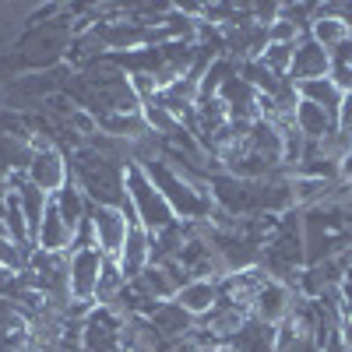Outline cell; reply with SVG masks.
Returning a JSON list of instances; mask_svg holds the SVG:
<instances>
[{
  "mask_svg": "<svg viewBox=\"0 0 352 352\" xmlns=\"http://www.w3.org/2000/svg\"><path fill=\"white\" fill-rule=\"evenodd\" d=\"M307 268L320 261H335L352 247V187L342 184L328 201L303 212Z\"/></svg>",
  "mask_w": 352,
  "mask_h": 352,
  "instance_id": "obj_1",
  "label": "cell"
},
{
  "mask_svg": "<svg viewBox=\"0 0 352 352\" xmlns=\"http://www.w3.org/2000/svg\"><path fill=\"white\" fill-rule=\"evenodd\" d=\"M67 162H71V180L88 197V204H99V208H124L127 204V166L124 162H113L92 152L88 144L71 152Z\"/></svg>",
  "mask_w": 352,
  "mask_h": 352,
  "instance_id": "obj_2",
  "label": "cell"
},
{
  "mask_svg": "<svg viewBox=\"0 0 352 352\" xmlns=\"http://www.w3.org/2000/svg\"><path fill=\"white\" fill-rule=\"evenodd\" d=\"M261 268L268 272L272 278L285 282V285H296L303 268H307V243H303V212L292 208L282 215V226L272 236V243L264 247L261 257Z\"/></svg>",
  "mask_w": 352,
  "mask_h": 352,
  "instance_id": "obj_3",
  "label": "cell"
},
{
  "mask_svg": "<svg viewBox=\"0 0 352 352\" xmlns=\"http://www.w3.org/2000/svg\"><path fill=\"white\" fill-rule=\"evenodd\" d=\"M127 201L134 208V222L144 226L148 232H162V229L180 222L173 215L169 201L162 197V190L148 180V173H144L141 166H127Z\"/></svg>",
  "mask_w": 352,
  "mask_h": 352,
  "instance_id": "obj_4",
  "label": "cell"
},
{
  "mask_svg": "<svg viewBox=\"0 0 352 352\" xmlns=\"http://www.w3.org/2000/svg\"><path fill=\"white\" fill-rule=\"evenodd\" d=\"M124 338V314L96 303L81 320V349L85 352H120Z\"/></svg>",
  "mask_w": 352,
  "mask_h": 352,
  "instance_id": "obj_5",
  "label": "cell"
},
{
  "mask_svg": "<svg viewBox=\"0 0 352 352\" xmlns=\"http://www.w3.org/2000/svg\"><path fill=\"white\" fill-rule=\"evenodd\" d=\"M102 254L96 247L71 250L67 254V289L74 303L96 307V292H99V272H102Z\"/></svg>",
  "mask_w": 352,
  "mask_h": 352,
  "instance_id": "obj_6",
  "label": "cell"
},
{
  "mask_svg": "<svg viewBox=\"0 0 352 352\" xmlns=\"http://www.w3.org/2000/svg\"><path fill=\"white\" fill-rule=\"evenodd\" d=\"M25 180L39 187L46 197H56L67 184H71V162L64 155V148H43V152H32L25 166Z\"/></svg>",
  "mask_w": 352,
  "mask_h": 352,
  "instance_id": "obj_7",
  "label": "cell"
},
{
  "mask_svg": "<svg viewBox=\"0 0 352 352\" xmlns=\"http://www.w3.org/2000/svg\"><path fill=\"white\" fill-rule=\"evenodd\" d=\"M88 219H92V229H96V250L109 261L120 257L124 243H127V232H131V215L124 208H99L92 204L88 208Z\"/></svg>",
  "mask_w": 352,
  "mask_h": 352,
  "instance_id": "obj_8",
  "label": "cell"
},
{
  "mask_svg": "<svg viewBox=\"0 0 352 352\" xmlns=\"http://www.w3.org/2000/svg\"><path fill=\"white\" fill-rule=\"evenodd\" d=\"M296 285H285V282H278V278H268L261 285V292L254 296V307H250V317H257V320H264V324H282V320L289 317V310H292V300H296Z\"/></svg>",
  "mask_w": 352,
  "mask_h": 352,
  "instance_id": "obj_9",
  "label": "cell"
},
{
  "mask_svg": "<svg viewBox=\"0 0 352 352\" xmlns=\"http://www.w3.org/2000/svg\"><path fill=\"white\" fill-rule=\"evenodd\" d=\"M219 99L229 109V120H243V124H257L261 120V92L240 74V67H236V74L222 85Z\"/></svg>",
  "mask_w": 352,
  "mask_h": 352,
  "instance_id": "obj_10",
  "label": "cell"
},
{
  "mask_svg": "<svg viewBox=\"0 0 352 352\" xmlns=\"http://www.w3.org/2000/svg\"><path fill=\"white\" fill-rule=\"evenodd\" d=\"M331 74V56L328 50L314 43L310 36L296 39V50H292V67H289V81L292 85H303V81H317V78H328Z\"/></svg>",
  "mask_w": 352,
  "mask_h": 352,
  "instance_id": "obj_11",
  "label": "cell"
},
{
  "mask_svg": "<svg viewBox=\"0 0 352 352\" xmlns=\"http://www.w3.org/2000/svg\"><path fill=\"white\" fill-rule=\"evenodd\" d=\"M250 320V310L247 307H236V303H226V300H219L215 307H212V314H204L201 320H197V328L208 335L215 345H229L232 338L240 335V328Z\"/></svg>",
  "mask_w": 352,
  "mask_h": 352,
  "instance_id": "obj_12",
  "label": "cell"
},
{
  "mask_svg": "<svg viewBox=\"0 0 352 352\" xmlns=\"http://www.w3.org/2000/svg\"><path fill=\"white\" fill-rule=\"evenodd\" d=\"M116 264H120V272H124V278H127V282L141 278V275H144V268L152 264V232L144 229V226H131L127 243H124L120 257H116Z\"/></svg>",
  "mask_w": 352,
  "mask_h": 352,
  "instance_id": "obj_13",
  "label": "cell"
},
{
  "mask_svg": "<svg viewBox=\"0 0 352 352\" xmlns=\"http://www.w3.org/2000/svg\"><path fill=\"white\" fill-rule=\"evenodd\" d=\"M272 275L264 268H247V272H232L219 282V300L226 303H236V307H254V296L261 292V285L268 282Z\"/></svg>",
  "mask_w": 352,
  "mask_h": 352,
  "instance_id": "obj_14",
  "label": "cell"
},
{
  "mask_svg": "<svg viewBox=\"0 0 352 352\" xmlns=\"http://www.w3.org/2000/svg\"><path fill=\"white\" fill-rule=\"evenodd\" d=\"M314 43H320L328 53L335 50V46H342L345 39H352V32H349V25L335 14V4H317L314 8V21H310V32H307Z\"/></svg>",
  "mask_w": 352,
  "mask_h": 352,
  "instance_id": "obj_15",
  "label": "cell"
},
{
  "mask_svg": "<svg viewBox=\"0 0 352 352\" xmlns=\"http://www.w3.org/2000/svg\"><path fill=\"white\" fill-rule=\"evenodd\" d=\"M120 352H166V338L155 331L148 317H124Z\"/></svg>",
  "mask_w": 352,
  "mask_h": 352,
  "instance_id": "obj_16",
  "label": "cell"
},
{
  "mask_svg": "<svg viewBox=\"0 0 352 352\" xmlns=\"http://www.w3.org/2000/svg\"><path fill=\"white\" fill-rule=\"evenodd\" d=\"M148 320L155 324V331L166 338V345H169V342H180V338H187L190 331H197V320H194V317H190L180 303H173V300H169V303H162V307H159V310H155Z\"/></svg>",
  "mask_w": 352,
  "mask_h": 352,
  "instance_id": "obj_17",
  "label": "cell"
},
{
  "mask_svg": "<svg viewBox=\"0 0 352 352\" xmlns=\"http://www.w3.org/2000/svg\"><path fill=\"white\" fill-rule=\"evenodd\" d=\"M194 320H201L204 314H212V307L219 303V282H208V278H190L180 292H176V300Z\"/></svg>",
  "mask_w": 352,
  "mask_h": 352,
  "instance_id": "obj_18",
  "label": "cell"
},
{
  "mask_svg": "<svg viewBox=\"0 0 352 352\" xmlns=\"http://www.w3.org/2000/svg\"><path fill=\"white\" fill-rule=\"evenodd\" d=\"M275 345H278V328L264 324L257 317H250L240 328V335L229 342V349H236V352H275Z\"/></svg>",
  "mask_w": 352,
  "mask_h": 352,
  "instance_id": "obj_19",
  "label": "cell"
},
{
  "mask_svg": "<svg viewBox=\"0 0 352 352\" xmlns=\"http://www.w3.org/2000/svg\"><path fill=\"white\" fill-rule=\"evenodd\" d=\"M345 180H320V176H292V204L300 212L314 208V204L328 201Z\"/></svg>",
  "mask_w": 352,
  "mask_h": 352,
  "instance_id": "obj_20",
  "label": "cell"
},
{
  "mask_svg": "<svg viewBox=\"0 0 352 352\" xmlns=\"http://www.w3.org/2000/svg\"><path fill=\"white\" fill-rule=\"evenodd\" d=\"M296 127H300V134L307 141H324L328 134H335V116H328L320 106L300 99V106H296Z\"/></svg>",
  "mask_w": 352,
  "mask_h": 352,
  "instance_id": "obj_21",
  "label": "cell"
},
{
  "mask_svg": "<svg viewBox=\"0 0 352 352\" xmlns=\"http://www.w3.org/2000/svg\"><path fill=\"white\" fill-rule=\"evenodd\" d=\"M53 204H56V212H60V219L67 222V229L71 232H78L81 229V222L88 219V208H92V204H88V197L78 190V184L71 180L60 194L53 197Z\"/></svg>",
  "mask_w": 352,
  "mask_h": 352,
  "instance_id": "obj_22",
  "label": "cell"
},
{
  "mask_svg": "<svg viewBox=\"0 0 352 352\" xmlns=\"http://www.w3.org/2000/svg\"><path fill=\"white\" fill-rule=\"evenodd\" d=\"M300 88V99H307V102H314V106H320L328 116H338V106H342V88L331 81V78H317V81H303V85H296Z\"/></svg>",
  "mask_w": 352,
  "mask_h": 352,
  "instance_id": "obj_23",
  "label": "cell"
},
{
  "mask_svg": "<svg viewBox=\"0 0 352 352\" xmlns=\"http://www.w3.org/2000/svg\"><path fill=\"white\" fill-rule=\"evenodd\" d=\"M141 116H144V124H148V131H152L155 138H169V134H176V131L184 127V124L176 120V116L162 106V99H159V96H155V99H148V102L141 106Z\"/></svg>",
  "mask_w": 352,
  "mask_h": 352,
  "instance_id": "obj_24",
  "label": "cell"
},
{
  "mask_svg": "<svg viewBox=\"0 0 352 352\" xmlns=\"http://www.w3.org/2000/svg\"><path fill=\"white\" fill-rule=\"evenodd\" d=\"M275 352H320V345H317V338H314L310 331L296 328L292 320H282V324H278V345H275Z\"/></svg>",
  "mask_w": 352,
  "mask_h": 352,
  "instance_id": "obj_25",
  "label": "cell"
},
{
  "mask_svg": "<svg viewBox=\"0 0 352 352\" xmlns=\"http://www.w3.org/2000/svg\"><path fill=\"white\" fill-rule=\"evenodd\" d=\"M127 285V278H124V272H120V264L116 261H102V272H99V292H96V303H102V307H109L116 296H120V289Z\"/></svg>",
  "mask_w": 352,
  "mask_h": 352,
  "instance_id": "obj_26",
  "label": "cell"
},
{
  "mask_svg": "<svg viewBox=\"0 0 352 352\" xmlns=\"http://www.w3.org/2000/svg\"><path fill=\"white\" fill-rule=\"evenodd\" d=\"M292 50H296V43H268L264 46V53L257 56V60L268 67L272 74L278 78H289V67H292Z\"/></svg>",
  "mask_w": 352,
  "mask_h": 352,
  "instance_id": "obj_27",
  "label": "cell"
},
{
  "mask_svg": "<svg viewBox=\"0 0 352 352\" xmlns=\"http://www.w3.org/2000/svg\"><path fill=\"white\" fill-rule=\"evenodd\" d=\"M166 352H219V345L204 335L201 328L197 331H190L187 338H180V342H169L166 345Z\"/></svg>",
  "mask_w": 352,
  "mask_h": 352,
  "instance_id": "obj_28",
  "label": "cell"
},
{
  "mask_svg": "<svg viewBox=\"0 0 352 352\" xmlns=\"http://www.w3.org/2000/svg\"><path fill=\"white\" fill-rule=\"evenodd\" d=\"M67 127L81 138V141H88V138H92V134H99V120H96V116L92 113H88V109H74L71 116H67Z\"/></svg>",
  "mask_w": 352,
  "mask_h": 352,
  "instance_id": "obj_29",
  "label": "cell"
},
{
  "mask_svg": "<svg viewBox=\"0 0 352 352\" xmlns=\"http://www.w3.org/2000/svg\"><path fill=\"white\" fill-rule=\"evenodd\" d=\"M300 36H307V32H300L292 21H282V18H275L272 25H268V43H296Z\"/></svg>",
  "mask_w": 352,
  "mask_h": 352,
  "instance_id": "obj_30",
  "label": "cell"
},
{
  "mask_svg": "<svg viewBox=\"0 0 352 352\" xmlns=\"http://www.w3.org/2000/svg\"><path fill=\"white\" fill-rule=\"evenodd\" d=\"M328 56H331V74H352V39L335 46Z\"/></svg>",
  "mask_w": 352,
  "mask_h": 352,
  "instance_id": "obj_31",
  "label": "cell"
},
{
  "mask_svg": "<svg viewBox=\"0 0 352 352\" xmlns=\"http://www.w3.org/2000/svg\"><path fill=\"white\" fill-rule=\"evenodd\" d=\"M8 204H11V187L0 184V222H4V215H8Z\"/></svg>",
  "mask_w": 352,
  "mask_h": 352,
  "instance_id": "obj_32",
  "label": "cell"
},
{
  "mask_svg": "<svg viewBox=\"0 0 352 352\" xmlns=\"http://www.w3.org/2000/svg\"><path fill=\"white\" fill-rule=\"evenodd\" d=\"M342 338H345V349L352 352V317H345V324H342Z\"/></svg>",
  "mask_w": 352,
  "mask_h": 352,
  "instance_id": "obj_33",
  "label": "cell"
},
{
  "mask_svg": "<svg viewBox=\"0 0 352 352\" xmlns=\"http://www.w3.org/2000/svg\"><path fill=\"white\" fill-rule=\"evenodd\" d=\"M342 257H345V264H352V247H349V250H345Z\"/></svg>",
  "mask_w": 352,
  "mask_h": 352,
  "instance_id": "obj_34",
  "label": "cell"
},
{
  "mask_svg": "<svg viewBox=\"0 0 352 352\" xmlns=\"http://www.w3.org/2000/svg\"><path fill=\"white\" fill-rule=\"evenodd\" d=\"M219 352H236V349H229V345H219Z\"/></svg>",
  "mask_w": 352,
  "mask_h": 352,
  "instance_id": "obj_35",
  "label": "cell"
},
{
  "mask_svg": "<svg viewBox=\"0 0 352 352\" xmlns=\"http://www.w3.org/2000/svg\"><path fill=\"white\" fill-rule=\"evenodd\" d=\"M0 99H4V88H0Z\"/></svg>",
  "mask_w": 352,
  "mask_h": 352,
  "instance_id": "obj_36",
  "label": "cell"
},
{
  "mask_svg": "<svg viewBox=\"0 0 352 352\" xmlns=\"http://www.w3.org/2000/svg\"><path fill=\"white\" fill-rule=\"evenodd\" d=\"M349 187H352V184H349Z\"/></svg>",
  "mask_w": 352,
  "mask_h": 352,
  "instance_id": "obj_37",
  "label": "cell"
}]
</instances>
